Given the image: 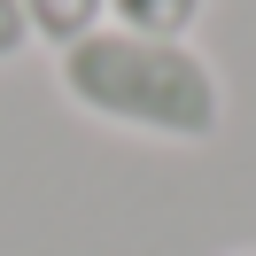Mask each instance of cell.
Wrapping results in <instances>:
<instances>
[{
	"instance_id": "obj_1",
	"label": "cell",
	"mask_w": 256,
	"mask_h": 256,
	"mask_svg": "<svg viewBox=\"0 0 256 256\" xmlns=\"http://www.w3.org/2000/svg\"><path fill=\"white\" fill-rule=\"evenodd\" d=\"M54 86L94 124L140 132V140H163V148H210L225 132V78L194 39L101 24L78 47L54 54Z\"/></svg>"
},
{
	"instance_id": "obj_2",
	"label": "cell",
	"mask_w": 256,
	"mask_h": 256,
	"mask_svg": "<svg viewBox=\"0 0 256 256\" xmlns=\"http://www.w3.org/2000/svg\"><path fill=\"white\" fill-rule=\"evenodd\" d=\"M16 8L32 24V47H54V54L109 24V0H16Z\"/></svg>"
},
{
	"instance_id": "obj_3",
	"label": "cell",
	"mask_w": 256,
	"mask_h": 256,
	"mask_svg": "<svg viewBox=\"0 0 256 256\" xmlns=\"http://www.w3.org/2000/svg\"><path fill=\"white\" fill-rule=\"evenodd\" d=\"M210 0H109V24L124 32H163V39H194Z\"/></svg>"
},
{
	"instance_id": "obj_4",
	"label": "cell",
	"mask_w": 256,
	"mask_h": 256,
	"mask_svg": "<svg viewBox=\"0 0 256 256\" xmlns=\"http://www.w3.org/2000/svg\"><path fill=\"white\" fill-rule=\"evenodd\" d=\"M24 47H32V24H24L16 0H0V62H16Z\"/></svg>"
},
{
	"instance_id": "obj_5",
	"label": "cell",
	"mask_w": 256,
	"mask_h": 256,
	"mask_svg": "<svg viewBox=\"0 0 256 256\" xmlns=\"http://www.w3.org/2000/svg\"><path fill=\"white\" fill-rule=\"evenodd\" d=\"M225 256H256V248H225Z\"/></svg>"
}]
</instances>
